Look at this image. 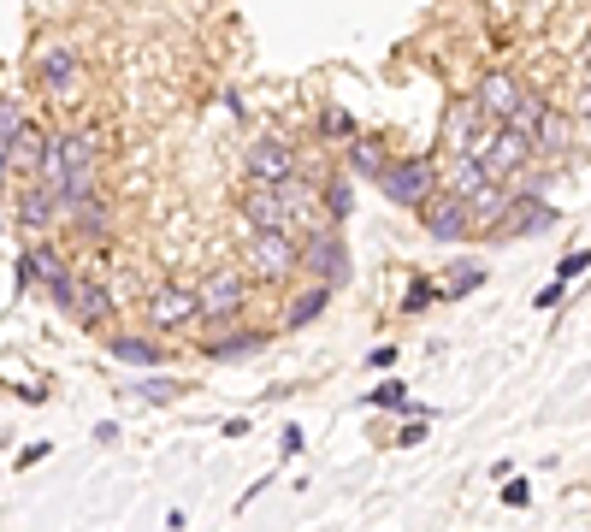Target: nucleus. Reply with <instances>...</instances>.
Returning <instances> with one entry per match:
<instances>
[{
  "label": "nucleus",
  "mask_w": 591,
  "mask_h": 532,
  "mask_svg": "<svg viewBox=\"0 0 591 532\" xmlns=\"http://www.w3.org/2000/svg\"><path fill=\"white\" fill-rule=\"evenodd\" d=\"M314 207H320V196L302 184V172L284 178V184H255L249 178V190H243V225L249 231H302L314 219Z\"/></svg>",
  "instance_id": "1"
},
{
  "label": "nucleus",
  "mask_w": 591,
  "mask_h": 532,
  "mask_svg": "<svg viewBox=\"0 0 591 532\" xmlns=\"http://www.w3.org/2000/svg\"><path fill=\"white\" fill-rule=\"evenodd\" d=\"M196 290H201V320L207 326H231L249 308V272H237V266H213Z\"/></svg>",
  "instance_id": "2"
},
{
  "label": "nucleus",
  "mask_w": 591,
  "mask_h": 532,
  "mask_svg": "<svg viewBox=\"0 0 591 532\" xmlns=\"http://www.w3.org/2000/svg\"><path fill=\"white\" fill-rule=\"evenodd\" d=\"M379 190H385V201H396V207H426L444 184H438V166H432L426 154H402V160H391V172L379 178Z\"/></svg>",
  "instance_id": "3"
},
{
  "label": "nucleus",
  "mask_w": 591,
  "mask_h": 532,
  "mask_svg": "<svg viewBox=\"0 0 591 532\" xmlns=\"http://www.w3.org/2000/svg\"><path fill=\"white\" fill-rule=\"evenodd\" d=\"M24 261L36 266V284L48 290V302H54L60 314H71V308H77V284H83V278H77V272L66 266V255H60V249H54L48 237H30Z\"/></svg>",
  "instance_id": "4"
},
{
  "label": "nucleus",
  "mask_w": 591,
  "mask_h": 532,
  "mask_svg": "<svg viewBox=\"0 0 591 532\" xmlns=\"http://www.w3.org/2000/svg\"><path fill=\"white\" fill-rule=\"evenodd\" d=\"M249 266L266 284H284L290 272H302V237L296 231H249Z\"/></svg>",
  "instance_id": "5"
},
{
  "label": "nucleus",
  "mask_w": 591,
  "mask_h": 532,
  "mask_svg": "<svg viewBox=\"0 0 591 532\" xmlns=\"http://www.w3.org/2000/svg\"><path fill=\"white\" fill-rule=\"evenodd\" d=\"M196 320H201L196 284H184V278L154 284V296H148V326H154V332H184V326H196Z\"/></svg>",
  "instance_id": "6"
},
{
  "label": "nucleus",
  "mask_w": 591,
  "mask_h": 532,
  "mask_svg": "<svg viewBox=\"0 0 591 532\" xmlns=\"http://www.w3.org/2000/svg\"><path fill=\"white\" fill-rule=\"evenodd\" d=\"M296 172H302V154L290 136H255L243 148V178H255V184H284Z\"/></svg>",
  "instance_id": "7"
},
{
  "label": "nucleus",
  "mask_w": 591,
  "mask_h": 532,
  "mask_svg": "<svg viewBox=\"0 0 591 532\" xmlns=\"http://www.w3.org/2000/svg\"><path fill=\"white\" fill-rule=\"evenodd\" d=\"M420 225H426V237L432 243H461L467 231H479L473 225V201L456 196V190H438V196L420 207Z\"/></svg>",
  "instance_id": "8"
},
{
  "label": "nucleus",
  "mask_w": 591,
  "mask_h": 532,
  "mask_svg": "<svg viewBox=\"0 0 591 532\" xmlns=\"http://www.w3.org/2000/svg\"><path fill=\"white\" fill-rule=\"evenodd\" d=\"M538 154V142H532V131H521V125H497V136H491V148H485V172L497 178V184H509V178H521V166Z\"/></svg>",
  "instance_id": "9"
},
{
  "label": "nucleus",
  "mask_w": 591,
  "mask_h": 532,
  "mask_svg": "<svg viewBox=\"0 0 591 532\" xmlns=\"http://www.w3.org/2000/svg\"><path fill=\"white\" fill-rule=\"evenodd\" d=\"M12 213H18V231H24V237H48V225H54V219H66V201H60L54 184L30 178V184L18 190V207H12Z\"/></svg>",
  "instance_id": "10"
},
{
  "label": "nucleus",
  "mask_w": 591,
  "mask_h": 532,
  "mask_svg": "<svg viewBox=\"0 0 591 532\" xmlns=\"http://www.w3.org/2000/svg\"><path fill=\"white\" fill-rule=\"evenodd\" d=\"M302 272H314V278H326V284H349V249H343V237L337 231H308L302 237Z\"/></svg>",
  "instance_id": "11"
},
{
  "label": "nucleus",
  "mask_w": 591,
  "mask_h": 532,
  "mask_svg": "<svg viewBox=\"0 0 591 532\" xmlns=\"http://www.w3.org/2000/svg\"><path fill=\"white\" fill-rule=\"evenodd\" d=\"M77 77H83V54H77V48L54 42V48H42V54H36V83H42L54 101H66V107H71V95H77Z\"/></svg>",
  "instance_id": "12"
},
{
  "label": "nucleus",
  "mask_w": 591,
  "mask_h": 532,
  "mask_svg": "<svg viewBox=\"0 0 591 532\" xmlns=\"http://www.w3.org/2000/svg\"><path fill=\"white\" fill-rule=\"evenodd\" d=\"M473 95H479V107H485V113H491L497 125H509V119L521 113V101H526V89L515 83V77H509V71H485Z\"/></svg>",
  "instance_id": "13"
},
{
  "label": "nucleus",
  "mask_w": 591,
  "mask_h": 532,
  "mask_svg": "<svg viewBox=\"0 0 591 532\" xmlns=\"http://www.w3.org/2000/svg\"><path fill=\"white\" fill-rule=\"evenodd\" d=\"M71 320L77 326H101V332H113V320H119V302H113V284H77V308H71Z\"/></svg>",
  "instance_id": "14"
},
{
  "label": "nucleus",
  "mask_w": 591,
  "mask_h": 532,
  "mask_svg": "<svg viewBox=\"0 0 591 532\" xmlns=\"http://www.w3.org/2000/svg\"><path fill=\"white\" fill-rule=\"evenodd\" d=\"M331 290H337V284H326V278H314L308 290H296V302L284 308V332H302V326H314V320L331 308Z\"/></svg>",
  "instance_id": "15"
},
{
  "label": "nucleus",
  "mask_w": 591,
  "mask_h": 532,
  "mask_svg": "<svg viewBox=\"0 0 591 532\" xmlns=\"http://www.w3.org/2000/svg\"><path fill=\"white\" fill-rule=\"evenodd\" d=\"M266 343H272V332H261V326H243L237 337H219V343H207V361L231 367V361H249V355H261Z\"/></svg>",
  "instance_id": "16"
},
{
  "label": "nucleus",
  "mask_w": 591,
  "mask_h": 532,
  "mask_svg": "<svg viewBox=\"0 0 591 532\" xmlns=\"http://www.w3.org/2000/svg\"><path fill=\"white\" fill-rule=\"evenodd\" d=\"M48 148H54V136L42 131V125H24L18 142H12V172L36 178V172H42V160H48Z\"/></svg>",
  "instance_id": "17"
},
{
  "label": "nucleus",
  "mask_w": 591,
  "mask_h": 532,
  "mask_svg": "<svg viewBox=\"0 0 591 532\" xmlns=\"http://www.w3.org/2000/svg\"><path fill=\"white\" fill-rule=\"evenodd\" d=\"M349 172L379 184V178L391 172V154H385V142H379V136H349Z\"/></svg>",
  "instance_id": "18"
},
{
  "label": "nucleus",
  "mask_w": 591,
  "mask_h": 532,
  "mask_svg": "<svg viewBox=\"0 0 591 532\" xmlns=\"http://www.w3.org/2000/svg\"><path fill=\"white\" fill-rule=\"evenodd\" d=\"M485 184H497V178L485 172V160H479V154H450V178H444V190H456V196L473 201Z\"/></svg>",
  "instance_id": "19"
},
{
  "label": "nucleus",
  "mask_w": 591,
  "mask_h": 532,
  "mask_svg": "<svg viewBox=\"0 0 591 532\" xmlns=\"http://www.w3.org/2000/svg\"><path fill=\"white\" fill-rule=\"evenodd\" d=\"M509 190H503V184H485V190H479V196H473V225H479V231H497V225H503V219H509Z\"/></svg>",
  "instance_id": "20"
},
{
  "label": "nucleus",
  "mask_w": 591,
  "mask_h": 532,
  "mask_svg": "<svg viewBox=\"0 0 591 532\" xmlns=\"http://www.w3.org/2000/svg\"><path fill=\"white\" fill-rule=\"evenodd\" d=\"M532 142H538V154H568V119L556 107H544L538 125H532Z\"/></svg>",
  "instance_id": "21"
},
{
  "label": "nucleus",
  "mask_w": 591,
  "mask_h": 532,
  "mask_svg": "<svg viewBox=\"0 0 591 532\" xmlns=\"http://www.w3.org/2000/svg\"><path fill=\"white\" fill-rule=\"evenodd\" d=\"M550 219H556V213H550L538 196H515V201H509V219H503V225H509V231H544Z\"/></svg>",
  "instance_id": "22"
},
{
  "label": "nucleus",
  "mask_w": 591,
  "mask_h": 532,
  "mask_svg": "<svg viewBox=\"0 0 591 532\" xmlns=\"http://www.w3.org/2000/svg\"><path fill=\"white\" fill-rule=\"evenodd\" d=\"M119 361H131V367H160V343H148V337H131V332H113L107 343Z\"/></svg>",
  "instance_id": "23"
},
{
  "label": "nucleus",
  "mask_w": 591,
  "mask_h": 532,
  "mask_svg": "<svg viewBox=\"0 0 591 532\" xmlns=\"http://www.w3.org/2000/svg\"><path fill=\"white\" fill-rule=\"evenodd\" d=\"M66 219H77L89 237H107V225H113V213H107V201L101 196H89V201H71L66 207Z\"/></svg>",
  "instance_id": "24"
},
{
  "label": "nucleus",
  "mask_w": 591,
  "mask_h": 532,
  "mask_svg": "<svg viewBox=\"0 0 591 532\" xmlns=\"http://www.w3.org/2000/svg\"><path fill=\"white\" fill-rule=\"evenodd\" d=\"M438 296H444V290H438L432 278H414V284H408V296H402V314H426Z\"/></svg>",
  "instance_id": "25"
},
{
  "label": "nucleus",
  "mask_w": 591,
  "mask_h": 532,
  "mask_svg": "<svg viewBox=\"0 0 591 532\" xmlns=\"http://www.w3.org/2000/svg\"><path fill=\"white\" fill-rule=\"evenodd\" d=\"M479 284H485V266H479V261H473V266L456 261V266H450V290H444V296H467V290H479Z\"/></svg>",
  "instance_id": "26"
},
{
  "label": "nucleus",
  "mask_w": 591,
  "mask_h": 532,
  "mask_svg": "<svg viewBox=\"0 0 591 532\" xmlns=\"http://www.w3.org/2000/svg\"><path fill=\"white\" fill-rule=\"evenodd\" d=\"M18 131H24V107H18V95H0V142L12 148Z\"/></svg>",
  "instance_id": "27"
},
{
  "label": "nucleus",
  "mask_w": 591,
  "mask_h": 532,
  "mask_svg": "<svg viewBox=\"0 0 591 532\" xmlns=\"http://www.w3.org/2000/svg\"><path fill=\"white\" fill-rule=\"evenodd\" d=\"M136 397H142V402H178V397H184V385H178V379H142V385H136Z\"/></svg>",
  "instance_id": "28"
},
{
  "label": "nucleus",
  "mask_w": 591,
  "mask_h": 532,
  "mask_svg": "<svg viewBox=\"0 0 591 532\" xmlns=\"http://www.w3.org/2000/svg\"><path fill=\"white\" fill-rule=\"evenodd\" d=\"M320 201L331 207V219H349V207H355V196H349V184H343V178H337L331 190H320Z\"/></svg>",
  "instance_id": "29"
},
{
  "label": "nucleus",
  "mask_w": 591,
  "mask_h": 532,
  "mask_svg": "<svg viewBox=\"0 0 591 532\" xmlns=\"http://www.w3.org/2000/svg\"><path fill=\"white\" fill-rule=\"evenodd\" d=\"M320 131L326 136H355V119H349L343 107H326V113H320Z\"/></svg>",
  "instance_id": "30"
},
{
  "label": "nucleus",
  "mask_w": 591,
  "mask_h": 532,
  "mask_svg": "<svg viewBox=\"0 0 591 532\" xmlns=\"http://www.w3.org/2000/svg\"><path fill=\"white\" fill-rule=\"evenodd\" d=\"M586 266H591V249H574V255H562V266H556V278L568 284V278H580Z\"/></svg>",
  "instance_id": "31"
},
{
  "label": "nucleus",
  "mask_w": 591,
  "mask_h": 532,
  "mask_svg": "<svg viewBox=\"0 0 591 532\" xmlns=\"http://www.w3.org/2000/svg\"><path fill=\"white\" fill-rule=\"evenodd\" d=\"M367 402H373V408H402V402H408V391H402V385L391 379V385H379V391H373Z\"/></svg>",
  "instance_id": "32"
},
{
  "label": "nucleus",
  "mask_w": 591,
  "mask_h": 532,
  "mask_svg": "<svg viewBox=\"0 0 591 532\" xmlns=\"http://www.w3.org/2000/svg\"><path fill=\"white\" fill-rule=\"evenodd\" d=\"M503 503H515V509H526V503H532V485H503Z\"/></svg>",
  "instance_id": "33"
},
{
  "label": "nucleus",
  "mask_w": 591,
  "mask_h": 532,
  "mask_svg": "<svg viewBox=\"0 0 591 532\" xmlns=\"http://www.w3.org/2000/svg\"><path fill=\"white\" fill-rule=\"evenodd\" d=\"M562 290H568L562 278H556V284H544V290H538V308H556V302H562Z\"/></svg>",
  "instance_id": "34"
},
{
  "label": "nucleus",
  "mask_w": 591,
  "mask_h": 532,
  "mask_svg": "<svg viewBox=\"0 0 591 532\" xmlns=\"http://www.w3.org/2000/svg\"><path fill=\"white\" fill-rule=\"evenodd\" d=\"M278 450H284V456H296V450H302V426H284V438H278Z\"/></svg>",
  "instance_id": "35"
},
{
  "label": "nucleus",
  "mask_w": 591,
  "mask_h": 532,
  "mask_svg": "<svg viewBox=\"0 0 591 532\" xmlns=\"http://www.w3.org/2000/svg\"><path fill=\"white\" fill-rule=\"evenodd\" d=\"M426 420H432V414H426ZM426 420H408V426H402V444H420V438H426Z\"/></svg>",
  "instance_id": "36"
},
{
  "label": "nucleus",
  "mask_w": 591,
  "mask_h": 532,
  "mask_svg": "<svg viewBox=\"0 0 591 532\" xmlns=\"http://www.w3.org/2000/svg\"><path fill=\"white\" fill-rule=\"evenodd\" d=\"M42 456H48V444H30V450H18V467H36Z\"/></svg>",
  "instance_id": "37"
},
{
  "label": "nucleus",
  "mask_w": 591,
  "mask_h": 532,
  "mask_svg": "<svg viewBox=\"0 0 591 532\" xmlns=\"http://www.w3.org/2000/svg\"><path fill=\"white\" fill-rule=\"evenodd\" d=\"M6 178H12V148L0 142V184H6Z\"/></svg>",
  "instance_id": "38"
},
{
  "label": "nucleus",
  "mask_w": 591,
  "mask_h": 532,
  "mask_svg": "<svg viewBox=\"0 0 591 532\" xmlns=\"http://www.w3.org/2000/svg\"><path fill=\"white\" fill-rule=\"evenodd\" d=\"M580 125H586V131H591V89H586V95H580Z\"/></svg>",
  "instance_id": "39"
},
{
  "label": "nucleus",
  "mask_w": 591,
  "mask_h": 532,
  "mask_svg": "<svg viewBox=\"0 0 591 532\" xmlns=\"http://www.w3.org/2000/svg\"><path fill=\"white\" fill-rule=\"evenodd\" d=\"M586 71H591V42H586Z\"/></svg>",
  "instance_id": "40"
}]
</instances>
